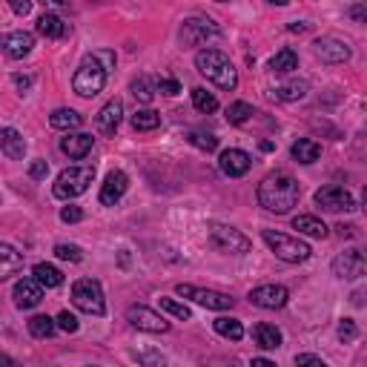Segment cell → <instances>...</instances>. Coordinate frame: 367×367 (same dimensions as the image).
Here are the masks:
<instances>
[{
    "mask_svg": "<svg viewBox=\"0 0 367 367\" xmlns=\"http://www.w3.org/2000/svg\"><path fill=\"white\" fill-rule=\"evenodd\" d=\"M299 198H302V187H299L296 178L287 175V173H270L258 184V204L267 212L284 215V212H290L292 207L299 204Z\"/></svg>",
    "mask_w": 367,
    "mask_h": 367,
    "instance_id": "1",
    "label": "cell"
},
{
    "mask_svg": "<svg viewBox=\"0 0 367 367\" xmlns=\"http://www.w3.org/2000/svg\"><path fill=\"white\" fill-rule=\"evenodd\" d=\"M195 66H198V72L212 81L218 89L224 92H233L238 86V72L235 66L230 63V58L224 52H218V49H201L198 55H195Z\"/></svg>",
    "mask_w": 367,
    "mask_h": 367,
    "instance_id": "2",
    "label": "cell"
},
{
    "mask_svg": "<svg viewBox=\"0 0 367 367\" xmlns=\"http://www.w3.org/2000/svg\"><path fill=\"white\" fill-rule=\"evenodd\" d=\"M92 181H95V166H66L58 175L52 192L61 201H72V198H78V195H84Z\"/></svg>",
    "mask_w": 367,
    "mask_h": 367,
    "instance_id": "3",
    "label": "cell"
},
{
    "mask_svg": "<svg viewBox=\"0 0 367 367\" xmlns=\"http://www.w3.org/2000/svg\"><path fill=\"white\" fill-rule=\"evenodd\" d=\"M261 238L264 244L270 247L281 261L287 264H299V261H307L310 258V244H304L302 238H292L287 233H276V230H261Z\"/></svg>",
    "mask_w": 367,
    "mask_h": 367,
    "instance_id": "4",
    "label": "cell"
},
{
    "mask_svg": "<svg viewBox=\"0 0 367 367\" xmlns=\"http://www.w3.org/2000/svg\"><path fill=\"white\" fill-rule=\"evenodd\" d=\"M72 304L81 313L89 315H104L107 313V302H104V290L95 279H81L72 284Z\"/></svg>",
    "mask_w": 367,
    "mask_h": 367,
    "instance_id": "5",
    "label": "cell"
},
{
    "mask_svg": "<svg viewBox=\"0 0 367 367\" xmlns=\"http://www.w3.org/2000/svg\"><path fill=\"white\" fill-rule=\"evenodd\" d=\"M104 84H107V69L97 63L92 55L84 58L81 66H78V72H75V78H72V86H75V92L81 97H95L97 92L104 89Z\"/></svg>",
    "mask_w": 367,
    "mask_h": 367,
    "instance_id": "6",
    "label": "cell"
},
{
    "mask_svg": "<svg viewBox=\"0 0 367 367\" xmlns=\"http://www.w3.org/2000/svg\"><path fill=\"white\" fill-rule=\"evenodd\" d=\"M210 247H215L218 253H230V256H241V253H250L253 241L244 235L235 227L227 224H210Z\"/></svg>",
    "mask_w": 367,
    "mask_h": 367,
    "instance_id": "7",
    "label": "cell"
},
{
    "mask_svg": "<svg viewBox=\"0 0 367 367\" xmlns=\"http://www.w3.org/2000/svg\"><path fill=\"white\" fill-rule=\"evenodd\" d=\"M175 292L184 299H192L195 304H201L207 310H230L233 307V299L227 296V292H218V290H201V287H192V284H178Z\"/></svg>",
    "mask_w": 367,
    "mask_h": 367,
    "instance_id": "8",
    "label": "cell"
},
{
    "mask_svg": "<svg viewBox=\"0 0 367 367\" xmlns=\"http://www.w3.org/2000/svg\"><path fill=\"white\" fill-rule=\"evenodd\" d=\"M315 204H319L322 210L327 212H341V210H356V201H353V195L345 189V187H338V184H327L322 187L319 192H315Z\"/></svg>",
    "mask_w": 367,
    "mask_h": 367,
    "instance_id": "9",
    "label": "cell"
},
{
    "mask_svg": "<svg viewBox=\"0 0 367 367\" xmlns=\"http://www.w3.org/2000/svg\"><path fill=\"white\" fill-rule=\"evenodd\" d=\"M127 322L138 330H146V333H166L169 330V322L164 319V315H158L155 310L143 307V304H132L127 310Z\"/></svg>",
    "mask_w": 367,
    "mask_h": 367,
    "instance_id": "10",
    "label": "cell"
},
{
    "mask_svg": "<svg viewBox=\"0 0 367 367\" xmlns=\"http://www.w3.org/2000/svg\"><path fill=\"white\" fill-rule=\"evenodd\" d=\"M250 302L261 310H281L290 302V292L281 284H261V287L250 290Z\"/></svg>",
    "mask_w": 367,
    "mask_h": 367,
    "instance_id": "11",
    "label": "cell"
},
{
    "mask_svg": "<svg viewBox=\"0 0 367 367\" xmlns=\"http://www.w3.org/2000/svg\"><path fill=\"white\" fill-rule=\"evenodd\" d=\"M367 270V261L361 256V250H345L338 253L336 261H333V273L338 279H361Z\"/></svg>",
    "mask_w": 367,
    "mask_h": 367,
    "instance_id": "12",
    "label": "cell"
},
{
    "mask_svg": "<svg viewBox=\"0 0 367 367\" xmlns=\"http://www.w3.org/2000/svg\"><path fill=\"white\" fill-rule=\"evenodd\" d=\"M215 35H218V26L210 17H189L181 29V40L187 46H201L207 38H215Z\"/></svg>",
    "mask_w": 367,
    "mask_h": 367,
    "instance_id": "13",
    "label": "cell"
},
{
    "mask_svg": "<svg viewBox=\"0 0 367 367\" xmlns=\"http://www.w3.org/2000/svg\"><path fill=\"white\" fill-rule=\"evenodd\" d=\"M218 166H221V173L230 175V178H241L250 173L253 166V158L244 153V150H224L221 155H218Z\"/></svg>",
    "mask_w": 367,
    "mask_h": 367,
    "instance_id": "14",
    "label": "cell"
},
{
    "mask_svg": "<svg viewBox=\"0 0 367 367\" xmlns=\"http://www.w3.org/2000/svg\"><path fill=\"white\" fill-rule=\"evenodd\" d=\"M120 118H124V104L118 101V97H112V101L97 112V118H95V127H97V132L101 135H115L118 132V127H120Z\"/></svg>",
    "mask_w": 367,
    "mask_h": 367,
    "instance_id": "15",
    "label": "cell"
},
{
    "mask_svg": "<svg viewBox=\"0 0 367 367\" xmlns=\"http://www.w3.org/2000/svg\"><path fill=\"white\" fill-rule=\"evenodd\" d=\"M12 296H15V304H17L20 310H32V307H38L40 299H43V287H40L35 279H20V281L15 284V290H12Z\"/></svg>",
    "mask_w": 367,
    "mask_h": 367,
    "instance_id": "16",
    "label": "cell"
},
{
    "mask_svg": "<svg viewBox=\"0 0 367 367\" xmlns=\"http://www.w3.org/2000/svg\"><path fill=\"white\" fill-rule=\"evenodd\" d=\"M127 187H130L127 173H120V169H112V173L107 175V181H104V187H101V204H104V207L118 204L120 198H124Z\"/></svg>",
    "mask_w": 367,
    "mask_h": 367,
    "instance_id": "17",
    "label": "cell"
},
{
    "mask_svg": "<svg viewBox=\"0 0 367 367\" xmlns=\"http://www.w3.org/2000/svg\"><path fill=\"white\" fill-rule=\"evenodd\" d=\"M35 46V38L29 32H3L0 35V49L9 58H26Z\"/></svg>",
    "mask_w": 367,
    "mask_h": 367,
    "instance_id": "18",
    "label": "cell"
},
{
    "mask_svg": "<svg viewBox=\"0 0 367 367\" xmlns=\"http://www.w3.org/2000/svg\"><path fill=\"white\" fill-rule=\"evenodd\" d=\"M315 55L325 63H345L350 58V46L338 38H322V40H315Z\"/></svg>",
    "mask_w": 367,
    "mask_h": 367,
    "instance_id": "19",
    "label": "cell"
},
{
    "mask_svg": "<svg viewBox=\"0 0 367 367\" xmlns=\"http://www.w3.org/2000/svg\"><path fill=\"white\" fill-rule=\"evenodd\" d=\"M0 153L12 161H23V155H26V141H23V135L17 130L3 127L0 130Z\"/></svg>",
    "mask_w": 367,
    "mask_h": 367,
    "instance_id": "20",
    "label": "cell"
},
{
    "mask_svg": "<svg viewBox=\"0 0 367 367\" xmlns=\"http://www.w3.org/2000/svg\"><path fill=\"white\" fill-rule=\"evenodd\" d=\"M92 135H86V132H75V135H66L63 141H61V150L72 158V161H84L89 153H92Z\"/></svg>",
    "mask_w": 367,
    "mask_h": 367,
    "instance_id": "21",
    "label": "cell"
},
{
    "mask_svg": "<svg viewBox=\"0 0 367 367\" xmlns=\"http://www.w3.org/2000/svg\"><path fill=\"white\" fill-rule=\"evenodd\" d=\"M23 270V258L15 247L9 244H0V281H6L9 276H17Z\"/></svg>",
    "mask_w": 367,
    "mask_h": 367,
    "instance_id": "22",
    "label": "cell"
},
{
    "mask_svg": "<svg viewBox=\"0 0 367 367\" xmlns=\"http://www.w3.org/2000/svg\"><path fill=\"white\" fill-rule=\"evenodd\" d=\"M253 338H256V345L261 350H276V348H281V330L276 325H267V322L256 325L253 327Z\"/></svg>",
    "mask_w": 367,
    "mask_h": 367,
    "instance_id": "23",
    "label": "cell"
},
{
    "mask_svg": "<svg viewBox=\"0 0 367 367\" xmlns=\"http://www.w3.org/2000/svg\"><path fill=\"white\" fill-rule=\"evenodd\" d=\"M290 155H292V161H299V164H315L319 155H322V146L315 141H310V138H299L296 143H292Z\"/></svg>",
    "mask_w": 367,
    "mask_h": 367,
    "instance_id": "24",
    "label": "cell"
},
{
    "mask_svg": "<svg viewBox=\"0 0 367 367\" xmlns=\"http://www.w3.org/2000/svg\"><path fill=\"white\" fill-rule=\"evenodd\" d=\"M292 230H299V233H304V235H310V238H327V224L325 221H319L315 215H296L292 218Z\"/></svg>",
    "mask_w": 367,
    "mask_h": 367,
    "instance_id": "25",
    "label": "cell"
},
{
    "mask_svg": "<svg viewBox=\"0 0 367 367\" xmlns=\"http://www.w3.org/2000/svg\"><path fill=\"white\" fill-rule=\"evenodd\" d=\"M38 32L43 38H63L69 32V23H63V17H58L52 12H46L38 17Z\"/></svg>",
    "mask_w": 367,
    "mask_h": 367,
    "instance_id": "26",
    "label": "cell"
},
{
    "mask_svg": "<svg viewBox=\"0 0 367 367\" xmlns=\"http://www.w3.org/2000/svg\"><path fill=\"white\" fill-rule=\"evenodd\" d=\"M32 279H35L40 287H46V290H52V287H61V284H63V273L58 270V267H52V264H35Z\"/></svg>",
    "mask_w": 367,
    "mask_h": 367,
    "instance_id": "27",
    "label": "cell"
},
{
    "mask_svg": "<svg viewBox=\"0 0 367 367\" xmlns=\"http://www.w3.org/2000/svg\"><path fill=\"white\" fill-rule=\"evenodd\" d=\"M49 124H52L55 130H78L84 124V118L75 109H55L52 115H49Z\"/></svg>",
    "mask_w": 367,
    "mask_h": 367,
    "instance_id": "28",
    "label": "cell"
},
{
    "mask_svg": "<svg viewBox=\"0 0 367 367\" xmlns=\"http://www.w3.org/2000/svg\"><path fill=\"white\" fill-rule=\"evenodd\" d=\"M270 69H273V72H279V75H287V72L299 69V55L292 52L290 46H284L281 52H276V58L270 61Z\"/></svg>",
    "mask_w": 367,
    "mask_h": 367,
    "instance_id": "29",
    "label": "cell"
},
{
    "mask_svg": "<svg viewBox=\"0 0 367 367\" xmlns=\"http://www.w3.org/2000/svg\"><path fill=\"white\" fill-rule=\"evenodd\" d=\"M158 127H161V112H155V109H138L132 115V130H138V132H150Z\"/></svg>",
    "mask_w": 367,
    "mask_h": 367,
    "instance_id": "30",
    "label": "cell"
},
{
    "mask_svg": "<svg viewBox=\"0 0 367 367\" xmlns=\"http://www.w3.org/2000/svg\"><path fill=\"white\" fill-rule=\"evenodd\" d=\"M212 327H215V333H218V336L233 338V341H238V338L244 336L241 322H238V319H233V315H221V319H215V322H212Z\"/></svg>",
    "mask_w": 367,
    "mask_h": 367,
    "instance_id": "31",
    "label": "cell"
},
{
    "mask_svg": "<svg viewBox=\"0 0 367 367\" xmlns=\"http://www.w3.org/2000/svg\"><path fill=\"white\" fill-rule=\"evenodd\" d=\"M273 95L279 97V101H302V97L307 95V84L304 81H290V84L276 86Z\"/></svg>",
    "mask_w": 367,
    "mask_h": 367,
    "instance_id": "32",
    "label": "cell"
},
{
    "mask_svg": "<svg viewBox=\"0 0 367 367\" xmlns=\"http://www.w3.org/2000/svg\"><path fill=\"white\" fill-rule=\"evenodd\" d=\"M58 330V322L49 319V315H35V319H29V333L35 338H52Z\"/></svg>",
    "mask_w": 367,
    "mask_h": 367,
    "instance_id": "33",
    "label": "cell"
},
{
    "mask_svg": "<svg viewBox=\"0 0 367 367\" xmlns=\"http://www.w3.org/2000/svg\"><path fill=\"white\" fill-rule=\"evenodd\" d=\"M130 89H132V95H135V101H141V104H150L153 97H155V84L146 78V75H138V78L130 84Z\"/></svg>",
    "mask_w": 367,
    "mask_h": 367,
    "instance_id": "34",
    "label": "cell"
},
{
    "mask_svg": "<svg viewBox=\"0 0 367 367\" xmlns=\"http://www.w3.org/2000/svg\"><path fill=\"white\" fill-rule=\"evenodd\" d=\"M256 115V109L250 107V104H244V101H235V104H230L227 107V120L233 127H238V124H247V120Z\"/></svg>",
    "mask_w": 367,
    "mask_h": 367,
    "instance_id": "35",
    "label": "cell"
},
{
    "mask_svg": "<svg viewBox=\"0 0 367 367\" xmlns=\"http://www.w3.org/2000/svg\"><path fill=\"white\" fill-rule=\"evenodd\" d=\"M192 107L198 112H204V115H210V112L218 109V97L207 89H192Z\"/></svg>",
    "mask_w": 367,
    "mask_h": 367,
    "instance_id": "36",
    "label": "cell"
},
{
    "mask_svg": "<svg viewBox=\"0 0 367 367\" xmlns=\"http://www.w3.org/2000/svg\"><path fill=\"white\" fill-rule=\"evenodd\" d=\"M187 141L192 146H198V150H204V153H215L218 150V138L210 135V132H187Z\"/></svg>",
    "mask_w": 367,
    "mask_h": 367,
    "instance_id": "37",
    "label": "cell"
},
{
    "mask_svg": "<svg viewBox=\"0 0 367 367\" xmlns=\"http://www.w3.org/2000/svg\"><path fill=\"white\" fill-rule=\"evenodd\" d=\"M161 310L169 313V315H175V319H181V322H189L192 319V310L187 304L175 302V299H161Z\"/></svg>",
    "mask_w": 367,
    "mask_h": 367,
    "instance_id": "38",
    "label": "cell"
},
{
    "mask_svg": "<svg viewBox=\"0 0 367 367\" xmlns=\"http://www.w3.org/2000/svg\"><path fill=\"white\" fill-rule=\"evenodd\" d=\"M55 256L63 258V261H81V258H84V250L78 247V244H58V247H55Z\"/></svg>",
    "mask_w": 367,
    "mask_h": 367,
    "instance_id": "39",
    "label": "cell"
},
{
    "mask_svg": "<svg viewBox=\"0 0 367 367\" xmlns=\"http://www.w3.org/2000/svg\"><path fill=\"white\" fill-rule=\"evenodd\" d=\"M338 338L341 341H356L359 338V327H356L353 319H341L338 322Z\"/></svg>",
    "mask_w": 367,
    "mask_h": 367,
    "instance_id": "40",
    "label": "cell"
},
{
    "mask_svg": "<svg viewBox=\"0 0 367 367\" xmlns=\"http://www.w3.org/2000/svg\"><path fill=\"white\" fill-rule=\"evenodd\" d=\"M155 92L173 97V95H178V92H181V84H178V81H173V78H158V81H155Z\"/></svg>",
    "mask_w": 367,
    "mask_h": 367,
    "instance_id": "41",
    "label": "cell"
},
{
    "mask_svg": "<svg viewBox=\"0 0 367 367\" xmlns=\"http://www.w3.org/2000/svg\"><path fill=\"white\" fill-rule=\"evenodd\" d=\"M55 322H58V327H61L63 333H78V319H75V315H72L69 310H63Z\"/></svg>",
    "mask_w": 367,
    "mask_h": 367,
    "instance_id": "42",
    "label": "cell"
},
{
    "mask_svg": "<svg viewBox=\"0 0 367 367\" xmlns=\"http://www.w3.org/2000/svg\"><path fill=\"white\" fill-rule=\"evenodd\" d=\"M135 359H138L141 364H146V367H158V364H164V356L155 353V350H138Z\"/></svg>",
    "mask_w": 367,
    "mask_h": 367,
    "instance_id": "43",
    "label": "cell"
},
{
    "mask_svg": "<svg viewBox=\"0 0 367 367\" xmlns=\"http://www.w3.org/2000/svg\"><path fill=\"white\" fill-rule=\"evenodd\" d=\"M61 221H66V224H78V221H84V210L81 207H63L61 210Z\"/></svg>",
    "mask_w": 367,
    "mask_h": 367,
    "instance_id": "44",
    "label": "cell"
},
{
    "mask_svg": "<svg viewBox=\"0 0 367 367\" xmlns=\"http://www.w3.org/2000/svg\"><path fill=\"white\" fill-rule=\"evenodd\" d=\"M296 367H327V364L313 353H302V356H296Z\"/></svg>",
    "mask_w": 367,
    "mask_h": 367,
    "instance_id": "45",
    "label": "cell"
},
{
    "mask_svg": "<svg viewBox=\"0 0 367 367\" xmlns=\"http://www.w3.org/2000/svg\"><path fill=\"white\" fill-rule=\"evenodd\" d=\"M46 173H49V164H46V161H35V164L29 166V175H32L35 181H40V178H46Z\"/></svg>",
    "mask_w": 367,
    "mask_h": 367,
    "instance_id": "46",
    "label": "cell"
},
{
    "mask_svg": "<svg viewBox=\"0 0 367 367\" xmlns=\"http://www.w3.org/2000/svg\"><path fill=\"white\" fill-rule=\"evenodd\" d=\"M92 58H95V61H97V63H101V66H104V69H107V72H109V69H112V66H115V52H95V55H92Z\"/></svg>",
    "mask_w": 367,
    "mask_h": 367,
    "instance_id": "47",
    "label": "cell"
},
{
    "mask_svg": "<svg viewBox=\"0 0 367 367\" xmlns=\"http://www.w3.org/2000/svg\"><path fill=\"white\" fill-rule=\"evenodd\" d=\"M12 9H15V15H29L32 3H29V0H12Z\"/></svg>",
    "mask_w": 367,
    "mask_h": 367,
    "instance_id": "48",
    "label": "cell"
},
{
    "mask_svg": "<svg viewBox=\"0 0 367 367\" xmlns=\"http://www.w3.org/2000/svg\"><path fill=\"white\" fill-rule=\"evenodd\" d=\"M0 367H20L12 356H6V353H0Z\"/></svg>",
    "mask_w": 367,
    "mask_h": 367,
    "instance_id": "49",
    "label": "cell"
},
{
    "mask_svg": "<svg viewBox=\"0 0 367 367\" xmlns=\"http://www.w3.org/2000/svg\"><path fill=\"white\" fill-rule=\"evenodd\" d=\"M15 86H20V89H29V86H32V78H23V75H15Z\"/></svg>",
    "mask_w": 367,
    "mask_h": 367,
    "instance_id": "50",
    "label": "cell"
},
{
    "mask_svg": "<svg viewBox=\"0 0 367 367\" xmlns=\"http://www.w3.org/2000/svg\"><path fill=\"white\" fill-rule=\"evenodd\" d=\"M350 15H353L356 20H364V15H367V6H353V9H350Z\"/></svg>",
    "mask_w": 367,
    "mask_h": 367,
    "instance_id": "51",
    "label": "cell"
},
{
    "mask_svg": "<svg viewBox=\"0 0 367 367\" xmlns=\"http://www.w3.org/2000/svg\"><path fill=\"white\" fill-rule=\"evenodd\" d=\"M250 367H276L270 359H253V364Z\"/></svg>",
    "mask_w": 367,
    "mask_h": 367,
    "instance_id": "52",
    "label": "cell"
},
{
    "mask_svg": "<svg viewBox=\"0 0 367 367\" xmlns=\"http://www.w3.org/2000/svg\"><path fill=\"white\" fill-rule=\"evenodd\" d=\"M290 32H307V23H290Z\"/></svg>",
    "mask_w": 367,
    "mask_h": 367,
    "instance_id": "53",
    "label": "cell"
}]
</instances>
